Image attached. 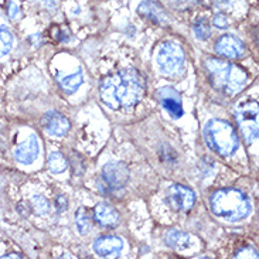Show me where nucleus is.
<instances>
[{
  "mask_svg": "<svg viewBox=\"0 0 259 259\" xmlns=\"http://www.w3.org/2000/svg\"><path fill=\"white\" fill-rule=\"evenodd\" d=\"M101 99L111 109H129L145 94V79L135 68H123L101 82Z\"/></svg>",
  "mask_w": 259,
  "mask_h": 259,
  "instance_id": "1",
  "label": "nucleus"
},
{
  "mask_svg": "<svg viewBox=\"0 0 259 259\" xmlns=\"http://www.w3.org/2000/svg\"><path fill=\"white\" fill-rule=\"evenodd\" d=\"M210 207L214 215L227 221H239L251 211V204L246 196L237 189H224L215 191L210 197Z\"/></svg>",
  "mask_w": 259,
  "mask_h": 259,
  "instance_id": "2",
  "label": "nucleus"
},
{
  "mask_svg": "<svg viewBox=\"0 0 259 259\" xmlns=\"http://www.w3.org/2000/svg\"><path fill=\"white\" fill-rule=\"evenodd\" d=\"M205 68L210 75L211 84L228 95H234L241 91L248 79L246 72L242 68L218 58H208L205 61Z\"/></svg>",
  "mask_w": 259,
  "mask_h": 259,
  "instance_id": "3",
  "label": "nucleus"
},
{
  "mask_svg": "<svg viewBox=\"0 0 259 259\" xmlns=\"http://www.w3.org/2000/svg\"><path fill=\"white\" fill-rule=\"evenodd\" d=\"M204 139L207 146L220 156L228 157L237 152L239 138L231 123L223 119H211L204 127Z\"/></svg>",
  "mask_w": 259,
  "mask_h": 259,
  "instance_id": "4",
  "label": "nucleus"
},
{
  "mask_svg": "<svg viewBox=\"0 0 259 259\" xmlns=\"http://www.w3.org/2000/svg\"><path fill=\"white\" fill-rule=\"evenodd\" d=\"M157 65L161 74L167 77H176L182 74L184 68V51L182 46L175 41L163 42L157 53Z\"/></svg>",
  "mask_w": 259,
  "mask_h": 259,
  "instance_id": "5",
  "label": "nucleus"
},
{
  "mask_svg": "<svg viewBox=\"0 0 259 259\" xmlns=\"http://www.w3.org/2000/svg\"><path fill=\"white\" fill-rule=\"evenodd\" d=\"M235 119L248 145L258 139V104L255 101L241 102L235 108Z\"/></svg>",
  "mask_w": 259,
  "mask_h": 259,
  "instance_id": "6",
  "label": "nucleus"
},
{
  "mask_svg": "<svg viewBox=\"0 0 259 259\" xmlns=\"http://www.w3.org/2000/svg\"><path fill=\"white\" fill-rule=\"evenodd\" d=\"M168 204L177 211H190L196 203L194 191L182 184H173L167 193Z\"/></svg>",
  "mask_w": 259,
  "mask_h": 259,
  "instance_id": "7",
  "label": "nucleus"
},
{
  "mask_svg": "<svg viewBox=\"0 0 259 259\" xmlns=\"http://www.w3.org/2000/svg\"><path fill=\"white\" fill-rule=\"evenodd\" d=\"M215 51L225 58L238 60L245 56V46L235 35L227 34L218 38L215 42Z\"/></svg>",
  "mask_w": 259,
  "mask_h": 259,
  "instance_id": "8",
  "label": "nucleus"
},
{
  "mask_svg": "<svg viewBox=\"0 0 259 259\" xmlns=\"http://www.w3.org/2000/svg\"><path fill=\"white\" fill-rule=\"evenodd\" d=\"M102 176H104V180L108 186H111L112 189H122L129 182L131 173H129L126 164L113 161V163L105 164V167L102 170Z\"/></svg>",
  "mask_w": 259,
  "mask_h": 259,
  "instance_id": "9",
  "label": "nucleus"
},
{
  "mask_svg": "<svg viewBox=\"0 0 259 259\" xmlns=\"http://www.w3.org/2000/svg\"><path fill=\"white\" fill-rule=\"evenodd\" d=\"M41 125L44 131L56 138H64L70 131V122L63 113L57 111H49L44 113L41 119Z\"/></svg>",
  "mask_w": 259,
  "mask_h": 259,
  "instance_id": "10",
  "label": "nucleus"
},
{
  "mask_svg": "<svg viewBox=\"0 0 259 259\" xmlns=\"http://www.w3.org/2000/svg\"><path fill=\"white\" fill-rule=\"evenodd\" d=\"M157 97L160 101L161 106L167 111L175 119H179L183 116V105H182V98L179 95V92L175 91L173 88H160L157 91Z\"/></svg>",
  "mask_w": 259,
  "mask_h": 259,
  "instance_id": "11",
  "label": "nucleus"
},
{
  "mask_svg": "<svg viewBox=\"0 0 259 259\" xmlns=\"http://www.w3.org/2000/svg\"><path fill=\"white\" fill-rule=\"evenodd\" d=\"M123 249V241L119 237H101L94 242V251L102 258H118Z\"/></svg>",
  "mask_w": 259,
  "mask_h": 259,
  "instance_id": "12",
  "label": "nucleus"
},
{
  "mask_svg": "<svg viewBox=\"0 0 259 259\" xmlns=\"http://www.w3.org/2000/svg\"><path fill=\"white\" fill-rule=\"evenodd\" d=\"M40 152V145H38V139L35 135L28 136L27 139L24 140L23 143H20L19 146L16 147L14 150V157L16 160L21 163V164H31L33 161L37 159Z\"/></svg>",
  "mask_w": 259,
  "mask_h": 259,
  "instance_id": "13",
  "label": "nucleus"
},
{
  "mask_svg": "<svg viewBox=\"0 0 259 259\" xmlns=\"http://www.w3.org/2000/svg\"><path fill=\"white\" fill-rule=\"evenodd\" d=\"M138 13L145 16L149 20L154 21L157 24H167L170 17L166 13V10L154 0H145L138 7Z\"/></svg>",
  "mask_w": 259,
  "mask_h": 259,
  "instance_id": "14",
  "label": "nucleus"
},
{
  "mask_svg": "<svg viewBox=\"0 0 259 259\" xmlns=\"http://www.w3.org/2000/svg\"><path fill=\"white\" fill-rule=\"evenodd\" d=\"M94 217L99 225L105 228H115L119 224V214L116 210L105 203L98 204L94 210Z\"/></svg>",
  "mask_w": 259,
  "mask_h": 259,
  "instance_id": "15",
  "label": "nucleus"
},
{
  "mask_svg": "<svg viewBox=\"0 0 259 259\" xmlns=\"http://www.w3.org/2000/svg\"><path fill=\"white\" fill-rule=\"evenodd\" d=\"M57 81H58V85L60 88L63 90L65 94H74V92L78 91V88L82 85V81H84V75H82V70L79 68L78 71H75L74 74H70V75H57Z\"/></svg>",
  "mask_w": 259,
  "mask_h": 259,
  "instance_id": "16",
  "label": "nucleus"
},
{
  "mask_svg": "<svg viewBox=\"0 0 259 259\" xmlns=\"http://www.w3.org/2000/svg\"><path fill=\"white\" fill-rule=\"evenodd\" d=\"M166 241L171 248L183 251L190 245V237L186 232L182 231H168L166 235Z\"/></svg>",
  "mask_w": 259,
  "mask_h": 259,
  "instance_id": "17",
  "label": "nucleus"
},
{
  "mask_svg": "<svg viewBox=\"0 0 259 259\" xmlns=\"http://www.w3.org/2000/svg\"><path fill=\"white\" fill-rule=\"evenodd\" d=\"M68 167V163L67 159L64 157L63 154L58 153V152H53L49 154V168L51 173H63Z\"/></svg>",
  "mask_w": 259,
  "mask_h": 259,
  "instance_id": "18",
  "label": "nucleus"
},
{
  "mask_svg": "<svg viewBox=\"0 0 259 259\" xmlns=\"http://www.w3.org/2000/svg\"><path fill=\"white\" fill-rule=\"evenodd\" d=\"M13 47V34L6 26L0 27V58L10 53Z\"/></svg>",
  "mask_w": 259,
  "mask_h": 259,
  "instance_id": "19",
  "label": "nucleus"
},
{
  "mask_svg": "<svg viewBox=\"0 0 259 259\" xmlns=\"http://www.w3.org/2000/svg\"><path fill=\"white\" fill-rule=\"evenodd\" d=\"M77 228L79 234H88L91 230V214L87 208H79L77 212Z\"/></svg>",
  "mask_w": 259,
  "mask_h": 259,
  "instance_id": "20",
  "label": "nucleus"
},
{
  "mask_svg": "<svg viewBox=\"0 0 259 259\" xmlns=\"http://www.w3.org/2000/svg\"><path fill=\"white\" fill-rule=\"evenodd\" d=\"M194 34H196L197 38L200 40H207L211 37V28H210V23L207 19H198V20L194 23Z\"/></svg>",
  "mask_w": 259,
  "mask_h": 259,
  "instance_id": "21",
  "label": "nucleus"
},
{
  "mask_svg": "<svg viewBox=\"0 0 259 259\" xmlns=\"http://www.w3.org/2000/svg\"><path fill=\"white\" fill-rule=\"evenodd\" d=\"M33 204H34L35 210H37L38 214H46V212L49 211V203H47L42 197L35 196L34 198H33Z\"/></svg>",
  "mask_w": 259,
  "mask_h": 259,
  "instance_id": "22",
  "label": "nucleus"
},
{
  "mask_svg": "<svg viewBox=\"0 0 259 259\" xmlns=\"http://www.w3.org/2000/svg\"><path fill=\"white\" fill-rule=\"evenodd\" d=\"M212 23H214V26H215V27L223 28V30H225V28L230 26V21H228V19L225 17L224 14H220V13L214 16Z\"/></svg>",
  "mask_w": 259,
  "mask_h": 259,
  "instance_id": "23",
  "label": "nucleus"
},
{
  "mask_svg": "<svg viewBox=\"0 0 259 259\" xmlns=\"http://www.w3.org/2000/svg\"><path fill=\"white\" fill-rule=\"evenodd\" d=\"M7 14H9V17H10V19H17V16L20 14V10H19V7L16 6V3H13V2H9V6H7Z\"/></svg>",
  "mask_w": 259,
  "mask_h": 259,
  "instance_id": "24",
  "label": "nucleus"
},
{
  "mask_svg": "<svg viewBox=\"0 0 259 259\" xmlns=\"http://www.w3.org/2000/svg\"><path fill=\"white\" fill-rule=\"evenodd\" d=\"M2 258H21V255H16V253H9V255H3Z\"/></svg>",
  "mask_w": 259,
  "mask_h": 259,
  "instance_id": "25",
  "label": "nucleus"
}]
</instances>
